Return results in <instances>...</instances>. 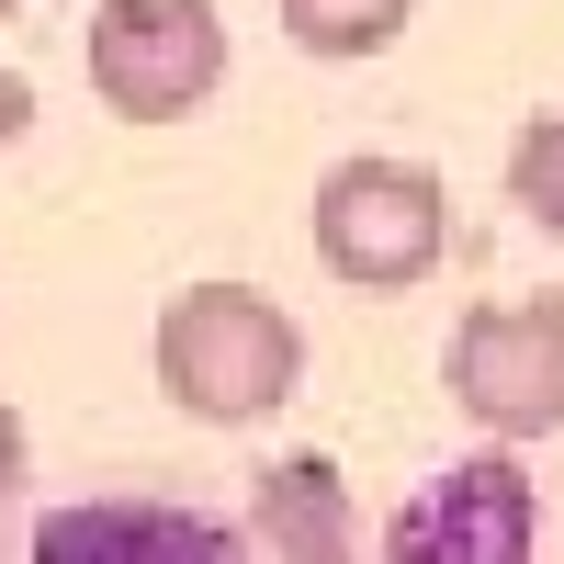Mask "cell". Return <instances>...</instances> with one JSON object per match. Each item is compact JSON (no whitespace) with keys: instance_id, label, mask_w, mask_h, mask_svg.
<instances>
[{"instance_id":"1","label":"cell","mask_w":564,"mask_h":564,"mask_svg":"<svg viewBox=\"0 0 564 564\" xmlns=\"http://www.w3.org/2000/svg\"><path fill=\"white\" fill-rule=\"evenodd\" d=\"M305 327L282 316L260 282H181L159 305V395L193 406L204 430H249L294 395Z\"/></svg>"},{"instance_id":"2","label":"cell","mask_w":564,"mask_h":564,"mask_svg":"<svg viewBox=\"0 0 564 564\" xmlns=\"http://www.w3.org/2000/svg\"><path fill=\"white\" fill-rule=\"evenodd\" d=\"M452 249V193L430 159H339L316 181V260L361 294H406Z\"/></svg>"},{"instance_id":"3","label":"cell","mask_w":564,"mask_h":564,"mask_svg":"<svg viewBox=\"0 0 564 564\" xmlns=\"http://www.w3.org/2000/svg\"><path fill=\"white\" fill-rule=\"evenodd\" d=\"M79 57L113 124H181L226 79V12L215 0H102L79 23Z\"/></svg>"},{"instance_id":"4","label":"cell","mask_w":564,"mask_h":564,"mask_svg":"<svg viewBox=\"0 0 564 564\" xmlns=\"http://www.w3.org/2000/svg\"><path fill=\"white\" fill-rule=\"evenodd\" d=\"M452 406L486 441L564 430V294H508L452 327Z\"/></svg>"},{"instance_id":"5","label":"cell","mask_w":564,"mask_h":564,"mask_svg":"<svg viewBox=\"0 0 564 564\" xmlns=\"http://www.w3.org/2000/svg\"><path fill=\"white\" fill-rule=\"evenodd\" d=\"M384 553H395V564H531V553H542V497H531V475H520L508 452L452 463L441 486H417V497L395 508Z\"/></svg>"},{"instance_id":"6","label":"cell","mask_w":564,"mask_h":564,"mask_svg":"<svg viewBox=\"0 0 564 564\" xmlns=\"http://www.w3.org/2000/svg\"><path fill=\"white\" fill-rule=\"evenodd\" d=\"M34 553H45V564H170V553L226 564L238 531L204 520V508H159V497H90V508L34 520Z\"/></svg>"},{"instance_id":"7","label":"cell","mask_w":564,"mask_h":564,"mask_svg":"<svg viewBox=\"0 0 564 564\" xmlns=\"http://www.w3.org/2000/svg\"><path fill=\"white\" fill-rule=\"evenodd\" d=\"M238 553H271V564H350V553H361V520H350L339 463H327V452L271 463V475H260V497H249Z\"/></svg>"},{"instance_id":"8","label":"cell","mask_w":564,"mask_h":564,"mask_svg":"<svg viewBox=\"0 0 564 564\" xmlns=\"http://www.w3.org/2000/svg\"><path fill=\"white\" fill-rule=\"evenodd\" d=\"M417 0H282V34L305 45V57H384L406 34Z\"/></svg>"},{"instance_id":"9","label":"cell","mask_w":564,"mask_h":564,"mask_svg":"<svg viewBox=\"0 0 564 564\" xmlns=\"http://www.w3.org/2000/svg\"><path fill=\"white\" fill-rule=\"evenodd\" d=\"M508 204L564 238V113H531L520 124V148H508Z\"/></svg>"},{"instance_id":"10","label":"cell","mask_w":564,"mask_h":564,"mask_svg":"<svg viewBox=\"0 0 564 564\" xmlns=\"http://www.w3.org/2000/svg\"><path fill=\"white\" fill-rule=\"evenodd\" d=\"M23 124H34V79H23V68H0V148H12Z\"/></svg>"},{"instance_id":"11","label":"cell","mask_w":564,"mask_h":564,"mask_svg":"<svg viewBox=\"0 0 564 564\" xmlns=\"http://www.w3.org/2000/svg\"><path fill=\"white\" fill-rule=\"evenodd\" d=\"M23 486V417H12V395H0V497Z\"/></svg>"},{"instance_id":"12","label":"cell","mask_w":564,"mask_h":564,"mask_svg":"<svg viewBox=\"0 0 564 564\" xmlns=\"http://www.w3.org/2000/svg\"><path fill=\"white\" fill-rule=\"evenodd\" d=\"M12 12H23V0H0V23H12Z\"/></svg>"}]
</instances>
